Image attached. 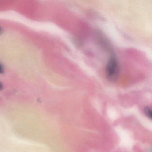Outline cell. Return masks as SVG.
Wrapping results in <instances>:
<instances>
[{
	"mask_svg": "<svg viewBox=\"0 0 152 152\" xmlns=\"http://www.w3.org/2000/svg\"><path fill=\"white\" fill-rule=\"evenodd\" d=\"M119 72V67L117 59L111 57L108 61L106 68V75L107 79L111 82H114L118 79Z\"/></svg>",
	"mask_w": 152,
	"mask_h": 152,
	"instance_id": "cell-1",
	"label": "cell"
},
{
	"mask_svg": "<svg viewBox=\"0 0 152 152\" xmlns=\"http://www.w3.org/2000/svg\"><path fill=\"white\" fill-rule=\"evenodd\" d=\"M145 115L152 120V109L150 108H145L144 110Z\"/></svg>",
	"mask_w": 152,
	"mask_h": 152,
	"instance_id": "cell-2",
	"label": "cell"
},
{
	"mask_svg": "<svg viewBox=\"0 0 152 152\" xmlns=\"http://www.w3.org/2000/svg\"><path fill=\"white\" fill-rule=\"evenodd\" d=\"M4 73V68L1 64L0 63V74H2Z\"/></svg>",
	"mask_w": 152,
	"mask_h": 152,
	"instance_id": "cell-3",
	"label": "cell"
},
{
	"mask_svg": "<svg viewBox=\"0 0 152 152\" xmlns=\"http://www.w3.org/2000/svg\"><path fill=\"white\" fill-rule=\"evenodd\" d=\"M3 88V85L2 83L0 81V91H1Z\"/></svg>",
	"mask_w": 152,
	"mask_h": 152,
	"instance_id": "cell-4",
	"label": "cell"
},
{
	"mask_svg": "<svg viewBox=\"0 0 152 152\" xmlns=\"http://www.w3.org/2000/svg\"><path fill=\"white\" fill-rule=\"evenodd\" d=\"M4 33V29L1 27L0 26V35Z\"/></svg>",
	"mask_w": 152,
	"mask_h": 152,
	"instance_id": "cell-5",
	"label": "cell"
}]
</instances>
